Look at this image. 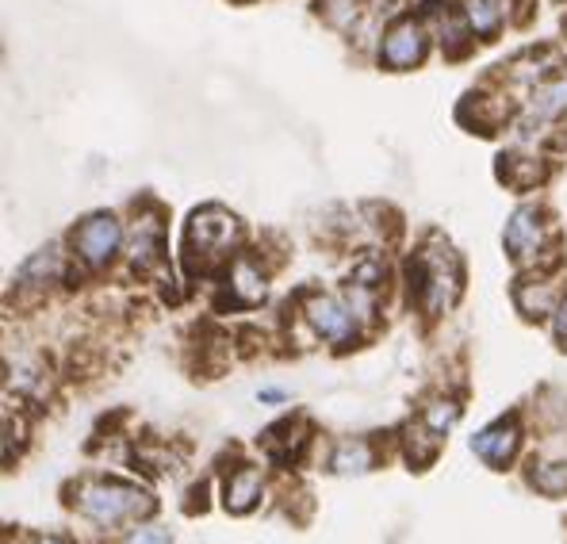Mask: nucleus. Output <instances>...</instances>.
Returning a JSON list of instances; mask_svg holds the SVG:
<instances>
[{
	"instance_id": "f257e3e1",
	"label": "nucleus",
	"mask_w": 567,
	"mask_h": 544,
	"mask_svg": "<svg viewBox=\"0 0 567 544\" xmlns=\"http://www.w3.org/2000/svg\"><path fill=\"white\" fill-rule=\"evenodd\" d=\"M241 223L235 212H227L223 204H204L192 212L185 227V249L192 269H207V265H219L235 254Z\"/></svg>"
},
{
	"instance_id": "f03ea898",
	"label": "nucleus",
	"mask_w": 567,
	"mask_h": 544,
	"mask_svg": "<svg viewBox=\"0 0 567 544\" xmlns=\"http://www.w3.org/2000/svg\"><path fill=\"white\" fill-rule=\"evenodd\" d=\"M419 273H422V307L425 315H441L456 304L461 296V261H456L453 246L441 238H430V246L419 257Z\"/></svg>"
},
{
	"instance_id": "7ed1b4c3",
	"label": "nucleus",
	"mask_w": 567,
	"mask_h": 544,
	"mask_svg": "<svg viewBox=\"0 0 567 544\" xmlns=\"http://www.w3.org/2000/svg\"><path fill=\"white\" fill-rule=\"evenodd\" d=\"M78 510L85 517H93V522H100V525H115V522H127V517L150 514V510H154V499H150L146 491L131 487V483L100 480V483L81 487Z\"/></svg>"
},
{
	"instance_id": "20e7f679",
	"label": "nucleus",
	"mask_w": 567,
	"mask_h": 544,
	"mask_svg": "<svg viewBox=\"0 0 567 544\" xmlns=\"http://www.w3.org/2000/svg\"><path fill=\"white\" fill-rule=\"evenodd\" d=\"M430 54V31L419 16H399L383 28L380 35V50H377V62L380 70L391 73H406V70H419Z\"/></svg>"
},
{
	"instance_id": "39448f33",
	"label": "nucleus",
	"mask_w": 567,
	"mask_h": 544,
	"mask_svg": "<svg viewBox=\"0 0 567 544\" xmlns=\"http://www.w3.org/2000/svg\"><path fill=\"white\" fill-rule=\"evenodd\" d=\"M70 242L89 269H107L115 261V254L123 249V223L112 212H96L73 227Z\"/></svg>"
},
{
	"instance_id": "423d86ee",
	"label": "nucleus",
	"mask_w": 567,
	"mask_h": 544,
	"mask_svg": "<svg viewBox=\"0 0 567 544\" xmlns=\"http://www.w3.org/2000/svg\"><path fill=\"white\" fill-rule=\"evenodd\" d=\"M303 318L311 322V330L319 338L333 341V346H349L357 338V311L349 307V299L338 296H311L303 304Z\"/></svg>"
},
{
	"instance_id": "0eeeda50",
	"label": "nucleus",
	"mask_w": 567,
	"mask_h": 544,
	"mask_svg": "<svg viewBox=\"0 0 567 544\" xmlns=\"http://www.w3.org/2000/svg\"><path fill=\"white\" fill-rule=\"evenodd\" d=\"M503 246L518 265L540 254V246H545V215H540L537 204H522L518 212L511 215L506 234H503Z\"/></svg>"
},
{
	"instance_id": "6e6552de",
	"label": "nucleus",
	"mask_w": 567,
	"mask_h": 544,
	"mask_svg": "<svg viewBox=\"0 0 567 544\" xmlns=\"http://www.w3.org/2000/svg\"><path fill=\"white\" fill-rule=\"evenodd\" d=\"M518 445H522V430L514 418H498L491 422L487 430H480L472 438V453L480 460H487L491 468H506L514 456H518Z\"/></svg>"
},
{
	"instance_id": "1a4fd4ad",
	"label": "nucleus",
	"mask_w": 567,
	"mask_h": 544,
	"mask_svg": "<svg viewBox=\"0 0 567 544\" xmlns=\"http://www.w3.org/2000/svg\"><path fill=\"white\" fill-rule=\"evenodd\" d=\"M127 257H131V269L138 273H150L162 261V219L157 215H138L135 230H131Z\"/></svg>"
},
{
	"instance_id": "9d476101",
	"label": "nucleus",
	"mask_w": 567,
	"mask_h": 544,
	"mask_svg": "<svg viewBox=\"0 0 567 544\" xmlns=\"http://www.w3.org/2000/svg\"><path fill=\"white\" fill-rule=\"evenodd\" d=\"M461 16L464 23L472 28L475 39H483V43H491V39L503 31L506 23V8L503 0H461Z\"/></svg>"
},
{
	"instance_id": "9b49d317",
	"label": "nucleus",
	"mask_w": 567,
	"mask_h": 544,
	"mask_svg": "<svg viewBox=\"0 0 567 544\" xmlns=\"http://www.w3.org/2000/svg\"><path fill=\"white\" fill-rule=\"evenodd\" d=\"M230 296H235L241 307H257L265 296H269L265 273L257 269V265L249 261V257H238L235 269H230Z\"/></svg>"
},
{
	"instance_id": "f8f14e48",
	"label": "nucleus",
	"mask_w": 567,
	"mask_h": 544,
	"mask_svg": "<svg viewBox=\"0 0 567 544\" xmlns=\"http://www.w3.org/2000/svg\"><path fill=\"white\" fill-rule=\"evenodd\" d=\"M307 422H280V425H272L269 433H265V453H269L272 460H280V464H288V460H296L299 456V449L307 445Z\"/></svg>"
},
{
	"instance_id": "ddd939ff",
	"label": "nucleus",
	"mask_w": 567,
	"mask_h": 544,
	"mask_svg": "<svg viewBox=\"0 0 567 544\" xmlns=\"http://www.w3.org/2000/svg\"><path fill=\"white\" fill-rule=\"evenodd\" d=\"M58 276H62V254H58L54 246H47L20 265L16 284H20V288H39V284H50V280H58Z\"/></svg>"
},
{
	"instance_id": "4468645a",
	"label": "nucleus",
	"mask_w": 567,
	"mask_h": 544,
	"mask_svg": "<svg viewBox=\"0 0 567 544\" xmlns=\"http://www.w3.org/2000/svg\"><path fill=\"white\" fill-rule=\"evenodd\" d=\"M529 107H533V115H537L540 123H548V120H564V115H567V78L545 81V85L533 89Z\"/></svg>"
},
{
	"instance_id": "2eb2a0df",
	"label": "nucleus",
	"mask_w": 567,
	"mask_h": 544,
	"mask_svg": "<svg viewBox=\"0 0 567 544\" xmlns=\"http://www.w3.org/2000/svg\"><path fill=\"white\" fill-rule=\"evenodd\" d=\"M257 499H261V472H257V468H238L227 480V510L246 514Z\"/></svg>"
},
{
	"instance_id": "dca6fc26",
	"label": "nucleus",
	"mask_w": 567,
	"mask_h": 544,
	"mask_svg": "<svg viewBox=\"0 0 567 544\" xmlns=\"http://www.w3.org/2000/svg\"><path fill=\"white\" fill-rule=\"evenodd\" d=\"M514 304H518V311L525 318H545L556 311L560 299H556V291L540 280V284H518V288H514Z\"/></svg>"
},
{
	"instance_id": "f3484780",
	"label": "nucleus",
	"mask_w": 567,
	"mask_h": 544,
	"mask_svg": "<svg viewBox=\"0 0 567 544\" xmlns=\"http://www.w3.org/2000/svg\"><path fill=\"white\" fill-rule=\"evenodd\" d=\"M377 464V456H372V445L369 441H341L338 445V453L330 456V468L338 475H361V472H369V468Z\"/></svg>"
},
{
	"instance_id": "a211bd4d",
	"label": "nucleus",
	"mask_w": 567,
	"mask_h": 544,
	"mask_svg": "<svg viewBox=\"0 0 567 544\" xmlns=\"http://www.w3.org/2000/svg\"><path fill=\"white\" fill-rule=\"evenodd\" d=\"M545 177V170H540L537 157H525V154H511V162L503 165V181L511 184V188H537V181Z\"/></svg>"
},
{
	"instance_id": "6ab92c4d",
	"label": "nucleus",
	"mask_w": 567,
	"mask_h": 544,
	"mask_svg": "<svg viewBox=\"0 0 567 544\" xmlns=\"http://www.w3.org/2000/svg\"><path fill=\"white\" fill-rule=\"evenodd\" d=\"M437 441H441V433H433L425 422L411 425V430H406V456H411L419 468L430 464V460L437 456Z\"/></svg>"
},
{
	"instance_id": "aec40b11",
	"label": "nucleus",
	"mask_w": 567,
	"mask_h": 544,
	"mask_svg": "<svg viewBox=\"0 0 567 544\" xmlns=\"http://www.w3.org/2000/svg\"><path fill=\"white\" fill-rule=\"evenodd\" d=\"M456 418H461V407H456L453 399H437V403H430V407L422 410V422L430 425L433 433H441V438L453 430Z\"/></svg>"
},
{
	"instance_id": "412c9836",
	"label": "nucleus",
	"mask_w": 567,
	"mask_h": 544,
	"mask_svg": "<svg viewBox=\"0 0 567 544\" xmlns=\"http://www.w3.org/2000/svg\"><path fill=\"white\" fill-rule=\"evenodd\" d=\"M533 483H537L545 495H560L567 491V464H545L533 472Z\"/></svg>"
},
{
	"instance_id": "4be33fe9",
	"label": "nucleus",
	"mask_w": 567,
	"mask_h": 544,
	"mask_svg": "<svg viewBox=\"0 0 567 544\" xmlns=\"http://www.w3.org/2000/svg\"><path fill=\"white\" fill-rule=\"evenodd\" d=\"M127 544H169V530H162V525H142L127 537Z\"/></svg>"
},
{
	"instance_id": "5701e85b",
	"label": "nucleus",
	"mask_w": 567,
	"mask_h": 544,
	"mask_svg": "<svg viewBox=\"0 0 567 544\" xmlns=\"http://www.w3.org/2000/svg\"><path fill=\"white\" fill-rule=\"evenodd\" d=\"M553 330H556V341L567 349V299H560L553 311Z\"/></svg>"
},
{
	"instance_id": "b1692460",
	"label": "nucleus",
	"mask_w": 567,
	"mask_h": 544,
	"mask_svg": "<svg viewBox=\"0 0 567 544\" xmlns=\"http://www.w3.org/2000/svg\"><path fill=\"white\" fill-rule=\"evenodd\" d=\"M261 399H265V403H280V391H261Z\"/></svg>"
},
{
	"instance_id": "393cba45",
	"label": "nucleus",
	"mask_w": 567,
	"mask_h": 544,
	"mask_svg": "<svg viewBox=\"0 0 567 544\" xmlns=\"http://www.w3.org/2000/svg\"><path fill=\"white\" fill-rule=\"evenodd\" d=\"M39 544H70V541H62V537H43Z\"/></svg>"
}]
</instances>
